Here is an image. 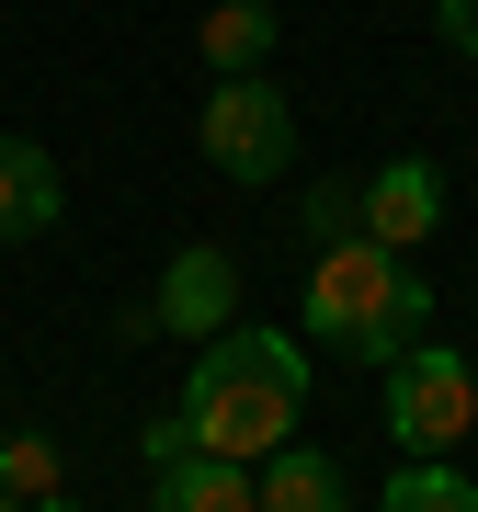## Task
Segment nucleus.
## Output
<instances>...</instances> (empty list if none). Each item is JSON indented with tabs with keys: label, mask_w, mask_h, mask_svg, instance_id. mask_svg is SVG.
<instances>
[{
	"label": "nucleus",
	"mask_w": 478,
	"mask_h": 512,
	"mask_svg": "<svg viewBox=\"0 0 478 512\" xmlns=\"http://www.w3.org/2000/svg\"><path fill=\"white\" fill-rule=\"evenodd\" d=\"M296 410H308V342H285V330H217V342L194 353L183 376V421L205 456L228 467H262L274 444H296Z\"/></svg>",
	"instance_id": "1"
},
{
	"label": "nucleus",
	"mask_w": 478,
	"mask_h": 512,
	"mask_svg": "<svg viewBox=\"0 0 478 512\" xmlns=\"http://www.w3.org/2000/svg\"><path fill=\"white\" fill-rule=\"evenodd\" d=\"M308 342L387 376L410 342H433V285L410 274L399 251H376V239H331V251L308 262Z\"/></svg>",
	"instance_id": "2"
},
{
	"label": "nucleus",
	"mask_w": 478,
	"mask_h": 512,
	"mask_svg": "<svg viewBox=\"0 0 478 512\" xmlns=\"http://www.w3.org/2000/svg\"><path fill=\"white\" fill-rule=\"evenodd\" d=\"M194 148L205 171H228V183H274V171L296 160V103L274 92V80H217L194 114Z\"/></svg>",
	"instance_id": "3"
},
{
	"label": "nucleus",
	"mask_w": 478,
	"mask_h": 512,
	"mask_svg": "<svg viewBox=\"0 0 478 512\" xmlns=\"http://www.w3.org/2000/svg\"><path fill=\"white\" fill-rule=\"evenodd\" d=\"M467 421H478V376H467V353L410 342L399 365H387V433H399L410 456H444V444H467Z\"/></svg>",
	"instance_id": "4"
},
{
	"label": "nucleus",
	"mask_w": 478,
	"mask_h": 512,
	"mask_svg": "<svg viewBox=\"0 0 478 512\" xmlns=\"http://www.w3.org/2000/svg\"><path fill=\"white\" fill-rule=\"evenodd\" d=\"M148 319H160V330H183V342H217V330L239 319V262L217 251V239L171 251V274H160V296H148Z\"/></svg>",
	"instance_id": "5"
},
{
	"label": "nucleus",
	"mask_w": 478,
	"mask_h": 512,
	"mask_svg": "<svg viewBox=\"0 0 478 512\" xmlns=\"http://www.w3.org/2000/svg\"><path fill=\"white\" fill-rule=\"evenodd\" d=\"M433 228H444V171H433V160L365 171V239H376V251H422Z\"/></svg>",
	"instance_id": "6"
},
{
	"label": "nucleus",
	"mask_w": 478,
	"mask_h": 512,
	"mask_svg": "<svg viewBox=\"0 0 478 512\" xmlns=\"http://www.w3.org/2000/svg\"><path fill=\"white\" fill-rule=\"evenodd\" d=\"M69 217V183H57V160L35 137H0V239H46Z\"/></svg>",
	"instance_id": "7"
},
{
	"label": "nucleus",
	"mask_w": 478,
	"mask_h": 512,
	"mask_svg": "<svg viewBox=\"0 0 478 512\" xmlns=\"http://www.w3.org/2000/svg\"><path fill=\"white\" fill-rule=\"evenodd\" d=\"M251 490H262V512H353L331 444H274V456L251 467Z\"/></svg>",
	"instance_id": "8"
},
{
	"label": "nucleus",
	"mask_w": 478,
	"mask_h": 512,
	"mask_svg": "<svg viewBox=\"0 0 478 512\" xmlns=\"http://www.w3.org/2000/svg\"><path fill=\"white\" fill-rule=\"evenodd\" d=\"M148 490H160V512H262L251 467L205 456V444H183V456H160V467H148Z\"/></svg>",
	"instance_id": "9"
},
{
	"label": "nucleus",
	"mask_w": 478,
	"mask_h": 512,
	"mask_svg": "<svg viewBox=\"0 0 478 512\" xmlns=\"http://www.w3.org/2000/svg\"><path fill=\"white\" fill-rule=\"evenodd\" d=\"M262 57H274V12L262 0H217L205 12V69L217 80H262Z\"/></svg>",
	"instance_id": "10"
},
{
	"label": "nucleus",
	"mask_w": 478,
	"mask_h": 512,
	"mask_svg": "<svg viewBox=\"0 0 478 512\" xmlns=\"http://www.w3.org/2000/svg\"><path fill=\"white\" fill-rule=\"evenodd\" d=\"M376 512H478V478H456L444 456H399V478H387Z\"/></svg>",
	"instance_id": "11"
},
{
	"label": "nucleus",
	"mask_w": 478,
	"mask_h": 512,
	"mask_svg": "<svg viewBox=\"0 0 478 512\" xmlns=\"http://www.w3.org/2000/svg\"><path fill=\"white\" fill-rule=\"evenodd\" d=\"M0 490H12L23 512L57 501V444H46V433H0Z\"/></svg>",
	"instance_id": "12"
},
{
	"label": "nucleus",
	"mask_w": 478,
	"mask_h": 512,
	"mask_svg": "<svg viewBox=\"0 0 478 512\" xmlns=\"http://www.w3.org/2000/svg\"><path fill=\"white\" fill-rule=\"evenodd\" d=\"M296 217H308V239H319V251H331V239H365V183H319Z\"/></svg>",
	"instance_id": "13"
},
{
	"label": "nucleus",
	"mask_w": 478,
	"mask_h": 512,
	"mask_svg": "<svg viewBox=\"0 0 478 512\" xmlns=\"http://www.w3.org/2000/svg\"><path fill=\"white\" fill-rule=\"evenodd\" d=\"M433 23H444V46L478 57V0H433Z\"/></svg>",
	"instance_id": "14"
},
{
	"label": "nucleus",
	"mask_w": 478,
	"mask_h": 512,
	"mask_svg": "<svg viewBox=\"0 0 478 512\" xmlns=\"http://www.w3.org/2000/svg\"><path fill=\"white\" fill-rule=\"evenodd\" d=\"M35 512H80V501H69V490H57V501H35Z\"/></svg>",
	"instance_id": "15"
},
{
	"label": "nucleus",
	"mask_w": 478,
	"mask_h": 512,
	"mask_svg": "<svg viewBox=\"0 0 478 512\" xmlns=\"http://www.w3.org/2000/svg\"><path fill=\"white\" fill-rule=\"evenodd\" d=\"M0 512H23V501H12V490H0Z\"/></svg>",
	"instance_id": "16"
}]
</instances>
